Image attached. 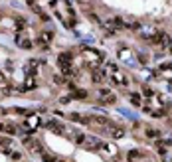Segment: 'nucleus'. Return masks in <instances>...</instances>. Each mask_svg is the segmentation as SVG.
Listing matches in <instances>:
<instances>
[{
    "label": "nucleus",
    "mask_w": 172,
    "mask_h": 162,
    "mask_svg": "<svg viewBox=\"0 0 172 162\" xmlns=\"http://www.w3.org/2000/svg\"><path fill=\"white\" fill-rule=\"evenodd\" d=\"M83 58H85L93 67H97V65L103 61V55H101L97 50H93V48H83Z\"/></svg>",
    "instance_id": "1"
},
{
    "label": "nucleus",
    "mask_w": 172,
    "mask_h": 162,
    "mask_svg": "<svg viewBox=\"0 0 172 162\" xmlns=\"http://www.w3.org/2000/svg\"><path fill=\"white\" fill-rule=\"evenodd\" d=\"M58 61H60V67H61V71L65 73V75H71V73H73V69H71V53H69V52L61 53Z\"/></svg>",
    "instance_id": "2"
},
{
    "label": "nucleus",
    "mask_w": 172,
    "mask_h": 162,
    "mask_svg": "<svg viewBox=\"0 0 172 162\" xmlns=\"http://www.w3.org/2000/svg\"><path fill=\"white\" fill-rule=\"evenodd\" d=\"M111 81H115L117 85H129V77H127L125 73L121 71L119 67L111 69Z\"/></svg>",
    "instance_id": "3"
},
{
    "label": "nucleus",
    "mask_w": 172,
    "mask_h": 162,
    "mask_svg": "<svg viewBox=\"0 0 172 162\" xmlns=\"http://www.w3.org/2000/svg\"><path fill=\"white\" fill-rule=\"evenodd\" d=\"M24 144H26V148L28 150H32V152H44V146H42L40 143H38V140H32V138H26V140H24Z\"/></svg>",
    "instance_id": "4"
},
{
    "label": "nucleus",
    "mask_w": 172,
    "mask_h": 162,
    "mask_svg": "<svg viewBox=\"0 0 172 162\" xmlns=\"http://www.w3.org/2000/svg\"><path fill=\"white\" fill-rule=\"evenodd\" d=\"M99 97H101V101H103V103H111V105L117 101V97H115L109 89H101L99 91Z\"/></svg>",
    "instance_id": "5"
},
{
    "label": "nucleus",
    "mask_w": 172,
    "mask_h": 162,
    "mask_svg": "<svg viewBox=\"0 0 172 162\" xmlns=\"http://www.w3.org/2000/svg\"><path fill=\"white\" fill-rule=\"evenodd\" d=\"M89 121H91L93 125H97V127H111V121H109L107 117H101V115L99 117H91Z\"/></svg>",
    "instance_id": "6"
},
{
    "label": "nucleus",
    "mask_w": 172,
    "mask_h": 162,
    "mask_svg": "<svg viewBox=\"0 0 172 162\" xmlns=\"http://www.w3.org/2000/svg\"><path fill=\"white\" fill-rule=\"evenodd\" d=\"M38 125H40V117H36V115H34V117H28L26 119V127L30 130H36V127H38Z\"/></svg>",
    "instance_id": "7"
},
{
    "label": "nucleus",
    "mask_w": 172,
    "mask_h": 162,
    "mask_svg": "<svg viewBox=\"0 0 172 162\" xmlns=\"http://www.w3.org/2000/svg\"><path fill=\"white\" fill-rule=\"evenodd\" d=\"M47 127H50L53 132H58V135H63V129H65V127H61V125L55 123V121H47Z\"/></svg>",
    "instance_id": "8"
},
{
    "label": "nucleus",
    "mask_w": 172,
    "mask_h": 162,
    "mask_svg": "<svg viewBox=\"0 0 172 162\" xmlns=\"http://www.w3.org/2000/svg\"><path fill=\"white\" fill-rule=\"evenodd\" d=\"M93 81H95V83H101V81H103V79H105V73L101 71V69H93Z\"/></svg>",
    "instance_id": "9"
},
{
    "label": "nucleus",
    "mask_w": 172,
    "mask_h": 162,
    "mask_svg": "<svg viewBox=\"0 0 172 162\" xmlns=\"http://www.w3.org/2000/svg\"><path fill=\"white\" fill-rule=\"evenodd\" d=\"M131 103L135 105V107H142V99H140L139 93H132L131 95Z\"/></svg>",
    "instance_id": "10"
},
{
    "label": "nucleus",
    "mask_w": 172,
    "mask_h": 162,
    "mask_svg": "<svg viewBox=\"0 0 172 162\" xmlns=\"http://www.w3.org/2000/svg\"><path fill=\"white\" fill-rule=\"evenodd\" d=\"M125 132H127L125 129H121V127H117V129H113L111 136H113V138H123V136H125Z\"/></svg>",
    "instance_id": "11"
},
{
    "label": "nucleus",
    "mask_w": 172,
    "mask_h": 162,
    "mask_svg": "<svg viewBox=\"0 0 172 162\" xmlns=\"http://www.w3.org/2000/svg\"><path fill=\"white\" fill-rule=\"evenodd\" d=\"M42 156H44V162H55V160H58L53 154H50V152H46V150L42 152Z\"/></svg>",
    "instance_id": "12"
},
{
    "label": "nucleus",
    "mask_w": 172,
    "mask_h": 162,
    "mask_svg": "<svg viewBox=\"0 0 172 162\" xmlns=\"http://www.w3.org/2000/svg\"><path fill=\"white\" fill-rule=\"evenodd\" d=\"M4 132H8V135H16V132H18V127H14V125H6Z\"/></svg>",
    "instance_id": "13"
},
{
    "label": "nucleus",
    "mask_w": 172,
    "mask_h": 162,
    "mask_svg": "<svg viewBox=\"0 0 172 162\" xmlns=\"http://www.w3.org/2000/svg\"><path fill=\"white\" fill-rule=\"evenodd\" d=\"M73 97H75V99H85V97H87V91H85V89H77Z\"/></svg>",
    "instance_id": "14"
},
{
    "label": "nucleus",
    "mask_w": 172,
    "mask_h": 162,
    "mask_svg": "<svg viewBox=\"0 0 172 162\" xmlns=\"http://www.w3.org/2000/svg\"><path fill=\"white\" fill-rule=\"evenodd\" d=\"M139 156H140V152H139V150H131V152H129V160H135V158H139Z\"/></svg>",
    "instance_id": "15"
},
{
    "label": "nucleus",
    "mask_w": 172,
    "mask_h": 162,
    "mask_svg": "<svg viewBox=\"0 0 172 162\" xmlns=\"http://www.w3.org/2000/svg\"><path fill=\"white\" fill-rule=\"evenodd\" d=\"M160 132L158 130H154V129H146V136H150V138H154V136H158Z\"/></svg>",
    "instance_id": "16"
},
{
    "label": "nucleus",
    "mask_w": 172,
    "mask_h": 162,
    "mask_svg": "<svg viewBox=\"0 0 172 162\" xmlns=\"http://www.w3.org/2000/svg\"><path fill=\"white\" fill-rule=\"evenodd\" d=\"M119 58L121 59H129V58H131V52H129V50H127V52H125V50H121V52H119Z\"/></svg>",
    "instance_id": "17"
},
{
    "label": "nucleus",
    "mask_w": 172,
    "mask_h": 162,
    "mask_svg": "<svg viewBox=\"0 0 172 162\" xmlns=\"http://www.w3.org/2000/svg\"><path fill=\"white\" fill-rule=\"evenodd\" d=\"M142 93H145V95H148V97H152V89H148V87H145V89H142Z\"/></svg>",
    "instance_id": "18"
},
{
    "label": "nucleus",
    "mask_w": 172,
    "mask_h": 162,
    "mask_svg": "<svg viewBox=\"0 0 172 162\" xmlns=\"http://www.w3.org/2000/svg\"><path fill=\"white\" fill-rule=\"evenodd\" d=\"M10 156H12L14 160H20V152H10Z\"/></svg>",
    "instance_id": "19"
},
{
    "label": "nucleus",
    "mask_w": 172,
    "mask_h": 162,
    "mask_svg": "<svg viewBox=\"0 0 172 162\" xmlns=\"http://www.w3.org/2000/svg\"><path fill=\"white\" fill-rule=\"evenodd\" d=\"M160 69H172V63H162V65H160Z\"/></svg>",
    "instance_id": "20"
},
{
    "label": "nucleus",
    "mask_w": 172,
    "mask_h": 162,
    "mask_svg": "<svg viewBox=\"0 0 172 162\" xmlns=\"http://www.w3.org/2000/svg\"><path fill=\"white\" fill-rule=\"evenodd\" d=\"M69 99H71L69 95H67V97H61V103H63V105H65V103H69Z\"/></svg>",
    "instance_id": "21"
},
{
    "label": "nucleus",
    "mask_w": 172,
    "mask_h": 162,
    "mask_svg": "<svg viewBox=\"0 0 172 162\" xmlns=\"http://www.w3.org/2000/svg\"><path fill=\"white\" fill-rule=\"evenodd\" d=\"M4 129H6V125H4V123H0V132H4Z\"/></svg>",
    "instance_id": "22"
},
{
    "label": "nucleus",
    "mask_w": 172,
    "mask_h": 162,
    "mask_svg": "<svg viewBox=\"0 0 172 162\" xmlns=\"http://www.w3.org/2000/svg\"><path fill=\"white\" fill-rule=\"evenodd\" d=\"M113 162H117V160H113Z\"/></svg>",
    "instance_id": "23"
}]
</instances>
